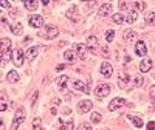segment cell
Returning <instances> with one entry per match:
<instances>
[{
	"instance_id": "cell-1",
	"label": "cell",
	"mask_w": 155,
	"mask_h": 130,
	"mask_svg": "<svg viewBox=\"0 0 155 130\" xmlns=\"http://www.w3.org/2000/svg\"><path fill=\"white\" fill-rule=\"evenodd\" d=\"M25 116H27V112H25V109H23V107L17 109V110H16V115H14V119H12V124H11V127H9V130H17V127L25 121Z\"/></svg>"
},
{
	"instance_id": "cell-2",
	"label": "cell",
	"mask_w": 155,
	"mask_h": 130,
	"mask_svg": "<svg viewBox=\"0 0 155 130\" xmlns=\"http://www.w3.org/2000/svg\"><path fill=\"white\" fill-rule=\"evenodd\" d=\"M9 57H12V44L9 39L3 37L2 39V59L6 62Z\"/></svg>"
},
{
	"instance_id": "cell-3",
	"label": "cell",
	"mask_w": 155,
	"mask_h": 130,
	"mask_svg": "<svg viewBox=\"0 0 155 130\" xmlns=\"http://www.w3.org/2000/svg\"><path fill=\"white\" fill-rule=\"evenodd\" d=\"M118 85H120V88H123V90H130L132 88V82H130V77H129V74L126 73V71H121L120 73V82H118Z\"/></svg>"
},
{
	"instance_id": "cell-4",
	"label": "cell",
	"mask_w": 155,
	"mask_h": 130,
	"mask_svg": "<svg viewBox=\"0 0 155 130\" xmlns=\"http://www.w3.org/2000/svg\"><path fill=\"white\" fill-rule=\"evenodd\" d=\"M59 34V30L58 27H54V25H47V30L45 33H42V37H45L47 41H53V39H56Z\"/></svg>"
},
{
	"instance_id": "cell-5",
	"label": "cell",
	"mask_w": 155,
	"mask_h": 130,
	"mask_svg": "<svg viewBox=\"0 0 155 130\" xmlns=\"http://www.w3.org/2000/svg\"><path fill=\"white\" fill-rule=\"evenodd\" d=\"M109 93H110V87H109V84H106V82L96 85V88H95V95L99 96V98H106Z\"/></svg>"
},
{
	"instance_id": "cell-6",
	"label": "cell",
	"mask_w": 155,
	"mask_h": 130,
	"mask_svg": "<svg viewBox=\"0 0 155 130\" xmlns=\"http://www.w3.org/2000/svg\"><path fill=\"white\" fill-rule=\"evenodd\" d=\"M12 63L16 65V67H22L23 65V62H25V59H23V51L22 50H14L12 51Z\"/></svg>"
},
{
	"instance_id": "cell-7",
	"label": "cell",
	"mask_w": 155,
	"mask_h": 130,
	"mask_svg": "<svg viewBox=\"0 0 155 130\" xmlns=\"http://www.w3.org/2000/svg\"><path fill=\"white\" fill-rule=\"evenodd\" d=\"M87 48L92 54L98 53V39H96V36H88L87 37Z\"/></svg>"
},
{
	"instance_id": "cell-8",
	"label": "cell",
	"mask_w": 155,
	"mask_h": 130,
	"mask_svg": "<svg viewBox=\"0 0 155 130\" xmlns=\"http://www.w3.org/2000/svg\"><path fill=\"white\" fill-rule=\"evenodd\" d=\"M30 25L33 28H42L44 27V17L39 14H33L30 16Z\"/></svg>"
},
{
	"instance_id": "cell-9",
	"label": "cell",
	"mask_w": 155,
	"mask_h": 130,
	"mask_svg": "<svg viewBox=\"0 0 155 130\" xmlns=\"http://www.w3.org/2000/svg\"><path fill=\"white\" fill-rule=\"evenodd\" d=\"M135 53H137V56H140V57H144V56L147 54V47H146V44H144L143 41L137 42V45H135Z\"/></svg>"
},
{
	"instance_id": "cell-10",
	"label": "cell",
	"mask_w": 155,
	"mask_h": 130,
	"mask_svg": "<svg viewBox=\"0 0 155 130\" xmlns=\"http://www.w3.org/2000/svg\"><path fill=\"white\" fill-rule=\"evenodd\" d=\"M123 106H126V101H124L123 98H115V99L110 101V104H109L107 109H109L110 112H113V110L120 109V107H123Z\"/></svg>"
},
{
	"instance_id": "cell-11",
	"label": "cell",
	"mask_w": 155,
	"mask_h": 130,
	"mask_svg": "<svg viewBox=\"0 0 155 130\" xmlns=\"http://www.w3.org/2000/svg\"><path fill=\"white\" fill-rule=\"evenodd\" d=\"M67 17L71 22H79V12H78V6L76 5H73L71 8L67 9Z\"/></svg>"
},
{
	"instance_id": "cell-12",
	"label": "cell",
	"mask_w": 155,
	"mask_h": 130,
	"mask_svg": "<svg viewBox=\"0 0 155 130\" xmlns=\"http://www.w3.org/2000/svg\"><path fill=\"white\" fill-rule=\"evenodd\" d=\"M78 107H79V112H81V113H87V112L92 110L93 102L90 101V99H84V101H81L79 104H78Z\"/></svg>"
},
{
	"instance_id": "cell-13",
	"label": "cell",
	"mask_w": 155,
	"mask_h": 130,
	"mask_svg": "<svg viewBox=\"0 0 155 130\" xmlns=\"http://www.w3.org/2000/svg\"><path fill=\"white\" fill-rule=\"evenodd\" d=\"M113 73V68H112V65L106 60V62H102L101 63V74L102 76H106V77H110Z\"/></svg>"
},
{
	"instance_id": "cell-14",
	"label": "cell",
	"mask_w": 155,
	"mask_h": 130,
	"mask_svg": "<svg viewBox=\"0 0 155 130\" xmlns=\"http://www.w3.org/2000/svg\"><path fill=\"white\" fill-rule=\"evenodd\" d=\"M74 50H76V53H78V59L84 60L85 59V54H87V47L82 45V44H76L74 45Z\"/></svg>"
},
{
	"instance_id": "cell-15",
	"label": "cell",
	"mask_w": 155,
	"mask_h": 130,
	"mask_svg": "<svg viewBox=\"0 0 155 130\" xmlns=\"http://www.w3.org/2000/svg\"><path fill=\"white\" fill-rule=\"evenodd\" d=\"M150 68H152V59L146 57V59H143L140 62V71L141 73H147Z\"/></svg>"
},
{
	"instance_id": "cell-16",
	"label": "cell",
	"mask_w": 155,
	"mask_h": 130,
	"mask_svg": "<svg viewBox=\"0 0 155 130\" xmlns=\"http://www.w3.org/2000/svg\"><path fill=\"white\" fill-rule=\"evenodd\" d=\"M58 127H59L61 130H73L74 122H73V119H68V121H62V119H59V121H58Z\"/></svg>"
},
{
	"instance_id": "cell-17",
	"label": "cell",
	"mask_w": 155,
	"mask_h": 130,
	"mask_svg": "<svg viewBox=\"0 0 155 130\" xmlns=\"http://www.w3.org/2000/svg\"><path fill=\"white\" fill-rule=\"evenodd\" d=\"M64 59H65L67 63H74L76 59H78V56H76V53H74L73 50H67L65 53H64Z\"/></svg>"
},
{
	"instance_id": "cell-18",
	"label": "cell",
	"mask_w": 155,
	"mask_h": 130,
	"mask_svg": "<svg viewBox=\"0 0 155 130\" xmlns=\"http://www.w3.org/2000/svg\"><path fill=\"white\" fill-rule=\"evenodd\" d=\"M6 81H8L9 84H16V82L20 81V76H19V73H17L16 70H11V71L6 74Z\"/></svg>"
},
{
	"instance_id": "cell-19",
	"label": "cell",
	"mask_w": 155,
	"mask_h": 130,
	"mask_svg": "<svg viewBox=\"0 0 155 130\" xmlns=\"http://www.w3.org/2000/svg\"><path fill=\"white\" fill-rule=\"evenodd\" d=\"M110 12H112V5H110V3H104V5L99 8L98 16H99V17H104V16H109Z\"/></svg>"
},
{
	"instance_id": "cell-20",
	"label": "cell",
	"mask_w": 155,
	"mask_h": 130,
	"mask_svg": "<svg viewBox=\"0 0 155 130\" xmlns=\"http://www.w3.org/2000/svg\"><path fill=\"white\" fill-rule=\"evenodd\" d=\"M56 82H58V88H59V90H64V88L67 87V84H68V76L62 74L61 77H58Z\"/></svg>"
},
{
	"instance_id": "cell-21",
	"label": "cell",
	"mask_w": 155,
	"mask_h": 130,
	"mask_svg": "<svg viewBox=\"0 0 155 130\" xmlns=\"http://www.w3.org/2000/svg\"><path fill=\"white\" fill-rule=\"evenodd\" d=\"M73 87L78 88V90H82L84 93H88V84L87 82H82V81H74L73 82Z\"/></svg>"
},
{
	"instance_id": "cell-22",
	"label": "cell",
	"mask_w": 155,
	"mask_h": 130,
	"mask_svg": "<svg viewBox=\"0 0 155 130\" xmlns=\"http://www.w3.org/2000/svg\"><path fill=\"white\" fill-rule=\"evenodd\" d=\"M137 39V33L135 31H132V30H126L124 31V41L126 42H134Z\"/></svg>"
},
{
	"instance_id": "cell-23",
	"label": "cell",
	"mask_w": 155,
	"mask_h": 130,
	"mask_svg": "<svg viewBox=\"0 0 155 130\" xmlns=\"http://www.w3.org/2000/svg\"><path fill=\"white\" fill-rule=\"evenodd\" d=\"M129 119H130V122H132L137 128H140V127H143V125H144L143 119H141L140 116H129Z\"/></svg>"
},
{
	"instance_id": "cell-24",
	"label": "cell",
	"mask_w": 155,
	"mask_h": 130,
	"mask_svg": "<svg viewBox=\"0 0 155 130\" xmlns=\"http://www.w3.org/2000/svg\"><path fill=\"white\" fill-rule=\"evenodd\" d=\"M23 6L27 8V9H30V11H36L37 6H39V3H37V2H31V0H25Z\"/></svg>"
},
{
	"instance_id": "cell-25",
	"label": "cell",
	"mask_w": 155,
	"mask_h": 130,
	"mask_svg": "<svg viewBox=\"0 0 155 130\" xmlns=\"http://www.w3.org/2000/svg\"><path fill=\"white\" fill-rule=\"evenodd\" d=\"M9 28H11V31L14 33V34H22V31H23V28H22V23L20 22H17V23H14V25H9Z\"/></svg>"
},
{
	"instance_id": "cell-26",
	"label": "cell",
	"mask_w": 155,
	"mask_h": 130,
	"mask_svg": "<svg viewBox=\"0 0 155 130\" xmlns=\"http://www.w3.org/2000/svg\"><path fill=\"white\" fill-rule=\"evenodd\" d=\"M137 17H138V12L137 11H134V9H130V11H129V14H127V22L129 23H134L135 20H137Z\"/></svg>"
},
{
	"instance_id": "cell-27",
	"label": "cell",
	"mask_w": 155,
	"mask_h": 130,
	"mask_svg": "<svg viewBox=\"0 0 155 130\" xmlns=\"http://www.w3.org/2000/svg\"><path fill=\"white\" fill-rule=\"evenodd\" d=\"M27 56H28L30 60H33V59L37 56V47H30L28 51H27Z\"/></svg>"
},
{
	"instance_id": "cell-28",
	"label": "cell",
	"mask_w": 155,
	"mask_h": 130,
	"mask_svg": "<svg viewBox=\"0 0 155 130\" xmlns=\"http://www.w3.org/2000/svg\"><path fill=\"white\" fill-rule=\"evenodd\" d=\"M112 20H113L115 23L121 25V23L124 22V17H123V14H121V12H116V14H113V16H112Z\"/></svg>"
},
{
	"instance_id": "cell-29",
	"label": "cell",
	"mask_w": 155,
	"mask_h": 130,
	"mask_svg": "<svg viewBox=\"0 0 155 130\" xmlns=\"http://www.w3.org/2000/svg\"><path fill=\"white\" fill-rule=\"evenodd\" d=\"M113 39H115V31H113V30L106 31V42L110 44V42H113Z\"/></svg>"
},
{
	"instance_id": "cell-30",
	"label": "cell",
	"mask_w": 155,
	"mask_h": 130,
	"mask_svg": "<svg viewBox=\"0 0 155 130\" xmlns=\"http://www.w3.org/2000/svg\"><path fill=\"white\" fill-rule=\"evenodd\" d=\"M90 119H92V122L93 124H98V122H101L102 121V116H101V113H92V118H90Z\"/></svg>"
},
{
	"instance_id": "cell-31",
	"label": "cell",
	"mask_w": 155,
	"mask_h": 130,
	"mask_svg": "<svg viewBox=\"0 0 155 130\" xmlns=\"http://www.w3.org/2000/svg\"><path fill=\"white\" fill-rule=\"evenodd\" d=\"M146 23L150 25V27H152V25H155V12H149L147 17H146Z\"/></svg>"
},
{
	"instance_id": "cell-32",
	"label": "cell",
	"mask_w": 155,
	"mask_h": 130,
	"mask_svg": "<svg viewBox=\"0 0 155 130\" xmlns=\"http://www.w3.org/2000/svg\"><path fill=\"white\" fill-rule=\"evenodd\" d=\"M143 77H141V76H135L134 77V81H132V84H134V87H141V85H143Z\"/></svg>"
},
{
	"instance_id": "cell-33",
	"label": "cell",
	"mask_w": 155,
	"mask_h": 130,
	"mask_svg": "<svg viewBox=\"0 0 155 130\" xmlns=\"http://www.w3.org/2000/svg\"><path fill=\"white\" fill-rule=\"evenodd\" d=\"M33 130H44V127L41 125V118H36L33 121Z\"/></svg>"
},
{
	"instance_id": "cell-34",
	"label": "cell",
	"mask_w": 155,
	"mask_h": 130,
	"mask_svg": "<svg viewBox=\"0 0 155 130\" xmlns=\"http://www.w3.org/2000/svg\"><path fill=\"white\" fill-rule=\"evenodd\" d=\"M134 6H135L138 11H143V9H146V3H144V2H134Z\"/></svg>"
},
{
	"instance_id": "cell-35",
	"label": "cell",
	"mask_w": 155,
	"mask_h": 130,
	"mask_svg": "<svg viewBox=\"0 0 155 130\" xmlns=\"http://www.w3.org/2000/svg\"><path fill=\"white\" fill-rule=\"evenodd\" d=\"M78 130H92V125H90L88 122H82V124H79Z\"/></svg>"
},
{
	"instance_id": "cell-36",
	"label": "cell",
	"mask_w": 155,
	"mask_h": 130,
	"mask_svg": "<svg viewBox=\"0 0 155 130\" xmlns=\"http://www.w3.org/2000/svg\"><path fill=\"white\" fill-rule=\"evenodd\" d=\"M149 95H150L152 102H155V85H152V87L149 88Z\"/></svg>"
},
{
	"instance_id": "cell-37",
	"label": "cell",
	"mask_w": 155,
	"mask_h": 130,
	"mask_svg": "<svg viewBox=\"0 0 155 130\" xmlns=\"http://www.w3.org/2000/svg\"><path fill=\"white\" fill-rule=\"evenodd\" d=\"M146 128H147V130H155V121H149V122L146 124Z\"/></svg>"
},
{
	"instance_id": "cell-38",
	"label": "cell",
	"mask_w": 155,
	"mask_h": 130,
	"mask_svg": "<svg viewBox=\"0 0 155 130\" xmlns=\"http://www.w3.org/2000/svg\"><path fill=\"white\" fill-rule=\"evenodd\" d=\"M37 96H39V92H37V90H36V92L33 93V98H31V104H33V107H34V102L37 101Z\"/></svg>"
},
{
	"instance_id": "cell-39",
	"label": "cell",
	"mask_w": 155,
	"mask_h": 130,
	"mask_svg": "<svg viewBox=\"0 0 155 130\" xmlns=\"http://www.w3.org/2000/svg\"><path fill=\"white\" fill-rule=\"evenodd\" d=\"M6 109H8V106H6V102H5V96H2V107H0V110L5 112Z\"/></svg>"
},
{
	"instance_id": "cell-40",
	"label": "cell",
	"mask_w": 155,
	"mask_h": 130,
	"mask_svg": "<svg viewBox=\"0 0 155 130\" xmlns=\"http://www.w3.org/2000/svg\"><path fill=\"white\" fill-rule=\"evenodd\" d=\"M107 54H109V48L107 47H102V56L107 57Z\"/></svg>"
},
{
	"instance_id": "cell-41",
	"label": "cell",
	"mask_w": 155,
	"mask_h": 130,
	"mask_svg": "<svg viewBox=\"0 0 155 130\" xmlns=\"http://www.w3.org/2000/svg\"><path fill=\"white\" fill-rule=\"evenodd\" d=\"M0 5H2V8H11V3H9V2H5V0H3Z\"/></svg>"
},
{
	"instance_id": "cell-42",
	"label": "cell",
	"mask_w": 155,
	"mask_h": 130,
	"mask_svg": "<svg viewBox=\"0 0 155 130\" xmlns=\"http://www.w3.org/2000/svg\"><path fill=\"white\" fill-rule=\"evenodd\" d=\"M118 5H120V8H121V9H127V2H120Z\"/></svg>"
},
{
	"instance_id": "cell-43",
	"label": "cell",
	"mask_w": 155,
	"mask_h": 130,
	"mask_svg": "<svg viewBox=\"0 0 155 130\" xmlns=\"http://www.w3.org/2000/svg\"><path fill=\"white\" fill-rule=\"evenodd\" d=\"M64 68H65V63H59L58 67H56V70H58V71H62Z\"/></svg>"
},
{
	"instance_id": "cell-44",
	"label": "cell",
	"mask_w": 155,
	"mask_h": 130,
	"mask_svg": "<svg viewBox=\"0 0 155 130\" xmlns=\"http://www.w3.org/2000/svg\"><path fill=\"white\" fill-rule=\"evenodd\" d=\"M48 3H50V2H48V0H42V5H44V6H47Z\"/></svg>"
},
{
	"instance_id": "cell-45",
	"label": "cell",
	"mask_w": 155,
	"mask_h": 130,
	"mask_svg": "<svg viewBox=\"0 0 155 130\" xmlns=\"http://www.w3.org/2000/svg\"><path fill=\"white\" fill-rule=\"evenodd\" d=\"M56 113H58V110L53 107V109H51V115H56Z\"/></svg>"
},
{
	"instance_id": "cell-46",
	"label": "cell",
	"mask_w": 155,
	"mask_h": 130,
	"mask_svg": "<svg viewBox=\"0 0 155 130\" xmlns=\"http://www.w3.org/2000/svg\"><path fill=\"white\" fill-rule=\"evenodd\" d=\"M0 130H5V124H3V121H2V125H0Z\"/></svg>"
}]
</instances>
